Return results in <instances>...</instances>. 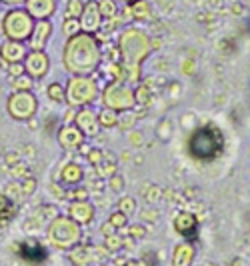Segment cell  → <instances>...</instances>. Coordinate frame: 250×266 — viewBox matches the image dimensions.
<instances>
[{
	"label": "cell",
	"instance_id": "6da1fadb",
	"mask_svg": "<svg viewBox=\"0 0 250 266\" xmlns=\"http://www.w3.org/2000/svg\"><path fill=\"white\" fill-rule=\"evenodd\" d=\"M62 64L72 76H90L100 64V48L88 32L70 36L62 48Z\"/></svg>",
	"mask_w": 250,
	"mask_h": 266
},
{
	"label": "cell",
	"instance_id": "7a4b0ae2",
	"mask_svg": "<svg viewBox=\"0 0 250 266\" xmlns=\"http://www.w3.org/2000/svg\"><path fill=\"white\" fill-rule=\"evenodd\" d=\"M32 28H34V20L24 10V6L8 8L2 16V22H0V30H2L4 38L16 42H26L30 34H32Z\"/></svg>",
	"mask_w": 250,
	"mask_h": 266
},
{
	"label": "cell",
	"instance_id": "3957f363",
	"mask_svg": "<svg viewBox=\"0 0 250 266\" xmlns=\"http://www.w3.org/2000/svg\"><path fill=\"white\" fill-rule=\"evenodd\" d=\"M98 96V88L90 76H72L64 86V102L72 108H84L94 102Z\"/></svg>",
	"mask_w": 250,
	"mask_h": 266
},
{
	"label": "cell",
	"instance_id": "277c9868",
	"mask_svg": "<svg viewBox=\"0 0 250 266\" xmlns=\"http://www.w3.org/2000/svg\"><path fill=\"white\" fill-rule=\"evenodd\" d=\"M6 112L16 122H28L38 112V98L32 90L10 92L6 98Z\"/></svg>",
	"mask_w": 250,
	"mask_h": 266
},
{
	"label": "cell",
	"instance_id": "5b68a950",
	"mask_svg": "<svg viewBox=\"0 0 250 266\" xmlns=\"http://www.w3.org/2000/svg\"><path fill=\"white\" fill-rule=\"evenodd\" d=\"M80 228L70 216H56L48 224V240L56 248H70L78 242Z\"/></svg>",
	"mask_w": 250,
	"mask_h": 266
},
{
	"label": "cell",
	"instance_id": "8992f818",
	"mask_svg": "<svg viewBox=\"0 0 250 266\" xmlns=\"http://www.w3.org/2000/svg\"><path fill=\"white\" fill-rule=\"evenodd\" d=\"M222 148V136L214 128H200L190 138V152L196 158H214Z\"/></svg>",
	"mask_w": 250,
	"mask_h": 266
},
{
	"label": "cell",
	"instance_id": "52a82bcc",
	"mask_svg": "<svg viewBox=\"0 0 250 266\" xmlns=\"http://www.w3.org/2000/svg\"><path fill=\"white\" fill-rule=\"evenodd\" d=\"M12 250L26 264H40L42 260H46V248L34 236H28V238H24L20 242H14Z\"/></svg>",
	"mask_w": 250,
	"mask_h": 266
},
{
	"label": "cell",
	"instance_id": "ba28073f",
	"mask_svg": "<svg viewBox=\"0 0 250 266\" xmlns=\"http://www.w3.org/2000/svg\"><path fill=\"white\" fill-rule=\"evenodd\" d=\"M22 64L24 72L32 80H42L50 70V56L46 54V50H28Z\"/></svg>",
	"mask_w": 250,
	"mask_h": 266
},
{
	"label": "cell",
	"instance_id": "9c48e42d",
	"mask_svg": "<svg viewBox=\"0 0 250 266\" xmlns=\"http://www.w3.org/2000/svg\"><path fill=\"white\" fill-rule=\"evenodd\" d=\"M26 54H28L26 42H16V40H8V38L0 42V64L4 68H6V64L22 62Z\"/></svg>",
	"mask_w": 250,
	"mask_h": 266
},
{
	"label": "cell",
	"instance_id": "30bf717a",
	"mask_svg": "<svg viewBox=\"0 0 250 266\" xmlns=\"http://www.w3.org/2000/svg\"><path fill=\"white\" fill-rule=\"evenodd\" d=\"M78 24H80V32H96L98 28L102 26V14L98 8V2H86L82 8V14L78 16Z\"/></svg>",
	"mask_w": 250,
	"mask_h": 266
},
{
	"label": "cell",
	"instance_id": "8fae6325",
	"mask_svg": "<svg viewBox=\"0 0 250 266\" xmlns=\"http://www.w3.org/2000/svg\"><path fill=\"white\" fill-rule=\"evenodd\" d=\"M52 22L50 20H36L34 28H32V34L26 40L28 50H44L48 40L52 38Z\"/></svg>",
	"mask_w": 250,
	"mask_h": 266
},
{
	"label": "cell",
	"instance_id": "7c38bea8",
	"mask_svg": "<svg viewBox=\"0 0 250 266\" xmlns=\"http://www.w3.org/2000/svg\"><path fill=\"white\" fill-rule=\"evenodd\" d=\"M58 144L66 152H74L84 144V134L74 126V124H64L58 130Z\"/></svg>",
	"mask_w": 250,
	"mask_h": 266
},
{
	"label": "cell",
	"instance_id": "4fadbf2b",
	"mask_svg": "<svg viewBox=\"0 0 250 266\" xmlns=\"http://www.w3.org/2000/svg\"><path fill=\"white\" fill-rule=\"evenodd\" d=\"M24 10L32 16V20H50L56 12V0H26Z\"/></svg>",
	"mask_w": 250,
	"mask_h": 266
},
{
	"label": "cell",
	"instance_id": "5bb4252c",
	"mask_svg": "<svg viewBox=\"0 0 250 266\" xmlns=\"http://www.w3.org/2000/svg\"><path fill=\"white\" fill-rule=\"evenodd\" d=\"M76 128L84 134V136H92V134H96V130H98V118L94 116V112L92 110H88V108H82V110H78L76 112Z\"/></svg>",
	"mask_w": 250,
	"mask_h": 266
},
{
	"label": "cell",
	"instance_id": "9a60e30c",
	"mask_svg": "<svg viewBox=\"0 0 250 266\" xmlns=\"http://www.w3.org/2000/svg\"><path fill=\"white\" fill-rule=\"evenodd\" d=\"M92 216H94V210H92V206L86 200H76L70 206V218L76 224H88L92 220Z\"/></svg>",
	"mask_w": 250,
	"mask_h": 266
},
{
	"label": "cell",
	"instance_id": "2e32d148",
	"mask_svg": "<svg viewBox=\"0 0 250 266\" xmlns=\"http://www.w3.org/2000/svg\"><path fill=\"white\" fill-rule=\"evenodd\" d=\"M16 214V204L6 198V194L0 190V226L6 228Z\"/></svg>",
	"mask_w": 250,
	"mask_h": 266
},
{
	"label": "cell",
	"instance_id": "e0dca14e",
	"mask_svg": "<svg viewBox=\"0 0 250 266\" xmlns=\"http://www.w3.org/2000/svg\"><path fill=\"white\" fill-rule=\"evenodd\" d=\"M60 180H62V184H68V186L78 184L82 180V168L78 164H74V162L66 164L60 170Z\"/></svg>",
	"mask_w": 250,
	"mask_h": 266
},
{
	"label": "cell",
	"instance_id": "ac0fdd59",
	"mask_svg": "<svg viewBox=\"0 0 250 266\" xmlns=\"http://www.w3.org/2000/svg\"><path fill=\"white\" fill-rule=\"evenodd\" d=\"M8 84L14 92H24V90H32L34 88V80L30 78L28 74H22V76H16V78H8Z\"/></svg>",
	"mask_w": 250,
	"mask_h": 266
},
{
	"label": "cell",
	"instance_id": "d6986e66",
	"mask_svg": "<svg viewBox=\"0 0 250 266\" xmlns=\"http://www.w3.org/2000/svg\"><path fill=\"white\" fill-rule=\"evenodd\" d=\"M8 174L12 176V180H24V178H28V176H32V172H30V166L24 160H20L14 166H10L8 168Z\"/></svg>",
	"mask_w": 250,
	"mask_h": 266
},
{
	"label": "cell",
	"instance_id": "ffe728a7",
	"mask_svg": "<svg viewBox=\"0 0 250 266\" xmlns=\"http://www.w3.org/2000/svg\"><path fill=\"white\" fill-rule=\"evenodd\" d=\"M18 186H20V194H22V200H24V198H30L36 192L38 182H36L34 176H28V178H24V180H18Z\"/></svg>",
	"mask_w": 250,
	"mask_h": 266
},
{
	"label": "cell",
	"instance_id": "44dd1931",
	"mask_svg": "<svg viewBox=\"0 0 250 266\" xmlns=\"http://www.w3.org/2000/svg\"><path fill=\"white\" fill-rule=\"evenodd\" d=\"M46 96L52 100V102H64V86L58 84V82H52L46 86Z\"/></svg>",
	"mask_w": 250,
	"mask_h": 266
},
{
	"label": "cell",
	"instance_id": "7402d4cb",
	"mask_svg": "<svg viewBox=\"0 0 250 266\" xmlns=\"http://www.w3.org/2000/svg\"><path fill=\"white\" fill-rule=\"evenodd\" d=\"M4 194H6V198L10 200V202H14V204H18L20 200H22V194H20V186H18V180H12V182H8L6 186H4V190H2Z\"/></svg>",
	"mask_w": 250,
	"mask_h": 266
},
{
	"label": "cell",
	"instance_id": "603a6c76",
	"mask_svg": "<svg viewBox=\"0 0 250 266\" xmlns=\"http://www.w3.org/2000/svg\"><path fill=\"white\" fill-rule=\"evenodd\" d=\"M82 8H84L82 0H68V4H66V8H64V16L78 20V16L82 14Z\"/></svg>",
	"mask_w": 250,
	"mask_h": 266
},
{
	"label": "cell",
	"instance_id": "cb8c5ba5",
	"mask_svg": "<svg viewBox=\"0 0 250 266\" xmlns=\"http://www.w3.org/2000/svg\"><path fill=\"white\" fill-rule=\"evenodd\" d=\"M62 30H64V34L70 38V36H74V34H78V32H80V24H78V20H76V18H64V24H62Z\"/></svg>",
	"mask_w": 250,
	"mask_h": 266
},
{
	"label": "cell",
	"instance_id": "d4e9b609",
	"mask_svg": "<svg viewBox=\"0 0 250 266\" xmlns=\"http://www.w3.org/2000/svg\"><path fill=\"white\" fill-rule=\"evenodd\" d=\"M36 214H38L42 220H46V218H48V220L52 222V220L58 216V210H56V206H52V204H44L42 208H38V212H36Z\"/></svg>",
	"mask_w": 250,
	"mask_h": 266
},
{
	"label": "cell",
	"instance_id": "484cf974",
	"mask_svg": "<svg viewBox=\"0 0 250 266\" xmlns=\"http://www.w3.org/2000/svg\"><path fill=\"white\" fill-rule=\"evenodd\" d=\"M44 226V220L34 212V214H30L26 220H24V230H36V228H42Z\"/></svg>",
	"mask_w": 250,
	"mask_h": 266
},
{
	"label": "cell",
	"instance_id": "4316f807",
	"mask_svg": "<svg viewBox=\"0 0 250 266\" xmlns=\"http://www.w3.org/2000/svg\"><path fill=\"white\" fill-rule=\"evenodd\" d=\"M6 74H8V78H16V76H22V74H26L24 72V64L22 62H12V64H6Z\"/></svg>",
	"mask_w": 250,
	"mask_h": 266
},
{
	"label": "cell",
	"instance_id": "83f0119b",
	"mask_svg": "<svg viewBox=\"0 0 250 266\" xmlns=\"http://www.w3.org/2000/svg\"><path fill=\"white\" fill-rule=\"evenodd\" d=\"M22 160V156H20V152L18 150H8L6 154H4V168L8 170L10 166H14L16 162H20Z\"/></svg>",
	"mask_w": 250,
	"mask_h": 266
},
{
	"label": "cell",
	"instance_id": "f1b7e54d",
	"mask_svg": "<svg viewBox=\"0 0 250 266\" xmlns=\"http://www.w3.org/2000/svg\"><path fill=\"white\" fill-rule=\"evenodd\" d=\"M98 8H100L102 18H104V16H112V14L116 12V8H114V2H112V0H100V2H98Z\"/></svg>",
	"mask_w": 250,
	"mask_h": 266
},
{
	"label": "cell",
	"instance_id": "f546056e",
	"mask_svg": "<svg viewBox=\"0 0 250 266\" xmlns=\"http://www.w3.org/2000/svg\"><path fill=\"white\" fill-rule=\"evenodd\" d=\"M98 122L100 124H114V112L112 110H104L102 114H100V118H98Z\"/></svg>",
	"mask_w": 250,
	"mask_h": 266
},
{
	"label": "cell",
	"instance_id": "4dcf8cb0",
	"mask_svg": "<svg viewBox=\"0 0 250 266\" xmlns=\"http://www.w3.org/2000/svg\"><path fill=\"white\" fill-rule=\"evenodd\" d=\"M20 148H22V152H20V156H30V158H34L36 156V152H34V146L32 144H22L20 146Z\"/></svg>",
	"mask_w": 250,
	"mask_h": 266
},
{
	"label": "cell",
	"instance_id": "1f68e13d",
	"mask_svg": "<svg viewBox=\"0 0 250 266\" xmlns=\"http://www.w3.org/2000/svg\"><path fill=\"white\" fill-rule=\"evenodd\" d=\"M0 2L6 4V6H10V8H14V6H24L26 0H0Z\"/></svg>",
	"mask_w": 250,
	"mask_h": 266
}]
</instances>
